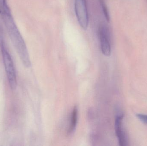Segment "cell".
<instances>
[{"label": "cell", "mask_w": 147, "mask_h": 146, "mask_svg": "<svg viewBox=\"0 0 147 146\" xmlns=\"http://www.w3.org/2000/svg\"><path fill=\"white\" fill-rule=\"evenodd\" d=\"M123 115H120L117 117L115 121V130L118 139L119 145L121 146L127 145V139L123 128Z\"/></svg>", "instance_id": "cell-5"}, {"label": "cell", "mask_w": 147, "mask_h": 146, "mask_svg": "<svg viewBox=\"0 0 147 146\" xmlns=\"http://www.w3.org/2000/svg\"><path fill=\"white\" fill-rule=\"evenodd\" d=\"M1 48L3 60L9 83L11 89L14 90L16 87L17 80L13 63L10 54L3 43L1 45Z\"/></svg>", "instance_id": "cell-2"}, {"label": "cell", "mask_w": 147, "mask_h": 146, "mask_svg": "<svg viewBox=\"0 0 147 146\" xmlns=\"http://www.w3.org/2000/svg\"><path fill=\"white\" fill-rule=\"evenodd\" d=\"M101 5H102V7L104 13L105 15V18L108 21H109V13H108V9H107V7L104 3V1L103 0H101Z\"/></svg>", "instance_id": "cell-7"}, {"label": "cell", "mask_w": 147, "mask_h": 146, "mask_svg": "<svg viewBox=\"0 0 147 146\" xmlns=\"http://www.w3.org/2000/svg\"><path fill=\"white\" fill-rule=\"evenodd\" d=\"M74 9L80 25L84 30H86L89 23L86 0H75Z\"/></svg>", "instance_id": "cell-3"}, {"label": "cell", "mask_w": 147, "mask_h": 146, "mask_svg": "<svg viewBox=\"0 0 147 146\" xmlns=\"http://www.w3.org/2000/svg\"><path fill=\"white\" fill-rule=\"evenodd\" d=\"M99 33L102 52L104 55L109 56L111 55V48L109 33L108 30L105 26H100L99 29Z\"/></svg>", "instance_id": "cell-4"}, {"label": "cell", "mask_w": 147, "mask_h": 146, "mask_svg": "<svg viewBox=\"0 0 147 146\" xmlns=\"http://www.w3.org/2000/svg\"><path fill=\"white\" fill-rule=\"evenodd\" d=\"M78 108L76 106L74 108L72 113H71V120L69 127V129L68 133L71 134L73 133L76 128L78 121Z\"/></svg>", "instance_id": "cell-6"}, {"label": "cell", "mask_w": 147, "mask_h": 146, "mask_svg": "<svg viewBox=\"0 0 147 146\" xmlns=\"http://www.w3.org/2000/svg\"><path fill=\"white\" fill-rule=\"evenodd\" d=\"M136 117L139 118L140 121H141L143 123L147 124V115L143 114H137Z\"/></svg>", "instance_id": "cell-8"}, {"label": "cell", "mask_w": 147, "mask_h": 146, "mask_svg": "<svg viewBox=\"0 0 147 146\" xmlns=\"http://www.w3.org/2000/svg\"><path fill=\"white\" fill-rule=\"evenodd\" d=\"M2 15L9 35L23 65L26 67H30L31 62L27 48L15 23L10 9L2 12Z\"/></svg>", "instance_id": "cell-1"}]
</instances>
